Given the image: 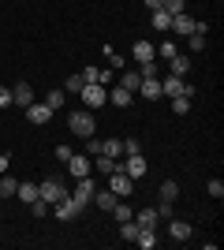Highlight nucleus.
Returning a JSON list of instances; mask_svg holds the SVG:
<instances>
[{
  "mask_svg": "<svg viewBox=\"0 0 224 250\" xmlns=\"http://www.w3.org/2000/svg\"><path fill=\"white\" fill-rule=\"evenodd\" d=\"M94 179H90V176H82V179H75V190H71V198L75 202H79V206H82V209H90V206H94Z\"/></svg>",
  "mask_w": 224,
  "mask_h": 250,
  "instance_id": "6",
  "label": "nucleus"
},
{
  "mask_svg": "<svg viewBox=\"0 0 224 250\" xmlns=\"http://www.w3.org/2000/svg\"><path fill=\"white\" fill-rule=\"evenodd\" d=\"M157 52H161V56H164V60H172V56H176V52H180V49H176V45H172V42H161V45H157Z\"/></svg>",
  "mask_w": 224,
  "mask_h": 250,
  "instance_id": "36",
  "label": "nucleus"
},
{
  "mask_svg": "<svg viewBox=\"0 0 224 250\" xmlns=\"http://www.w3.org/2000/svg\"><path fill=\"white\" fill-rule=\"evenodd\" d=\"M139 94L146 97V101H157V97H161V79H142V83H139Z\"/></svg>",
  "mask_w": 224,
  "mask_h": 250,
  "instance_id": "17",
  "label": "nucleus"
},
{
  "mask_svg": "<svg viewBox=\"0 0 224 250\" xmlns=\"http://www.w3.org/2000/svg\"><path fill=\"white\" fill-rule=\"evenodd\" d=\"M79 94H82V104L90 108V112H97L101 104H108V90H105L101 83H86L82 90H79Z\"/></svg>",
  "mask_w": 224,
  "mask_h": 250,
  "instance_id": "3",
  "label": "nucleus"
},
{
  "mask_svg": "<svg viewBox=\"0 0 224 250\" xmlns=\"http://www.w3.org/2000/svg\"><path fill=\"white\" fill-rule=\"evenodd\" d=\"M90 165H94L101 176H112V172L120 168V161H116V157H105V153H94V157H90Z\"/></svg>",
  "mask_w": 224,
  "mask_h": 250,
  "instance_id": "14",
  "label": "nucleus"
},
{
  "mask_svg": "<svg viewBox=\"0 0 224 250\" xmlns=\"http://www.w3.org/2000/svg\"><path fill=\"white\" fill-rule=\"evenodd\" d=\"M22 112H26V120H30L34 127H45L49 120H53V108H49L45 101H30L26 108H22Z\"/></svg>",
  "mask_w": 224,
  "mask_h": 250,
  "instance_id": "8",
  "label": "nucleus"
},
{
  "mask_svg": "<svg viewBox=\"0 0 224 250\" xmlns=\"http://www.w3.org/2000/svg\"><path fill=\"white\" fill-rule=\"evenodd\" d=\"M67 127H71V135L90 138V135H94V127H97V120H94V112H90V108H79V112L67 116Z\"/></svg>",
  "mask_w": 224,
  "mask_h": 250,
  "instance_id": "1",
  "label": "nucleus"
},
{
  "mask_svg": "<svg viewBox=\"0 0 224 250\" xmlns=\"http://www.w3.org/2000/svg\"><path fill=\"white\" fill-rule=\"evenodd\" d=\"M8 161H11L8 153H0V176H4V172H8Z\"/></svg>",
  "mask_w": 224,
  "mask_h": 250,
  "instance_id": "41",
  "label": "nucleus"
},
{
  "mask_svg": "<svg viewBox=\"0 0 224 250\" xmlns=\"http://www.w3.org/2000/svg\"><path fill=\"white\" fill-rule=\"evenodd\" d=\"M157 209H139V213H135V224H139V228H157Z\"/></svg>",
  "mask_w": 224,
  "mask_h": 250,
  "instance_id": "21",
  "label": "nucleus"
},
{
  "mask_svg": "<svg viewBox=\"0 0 224 250\" xmlns=\"http://www.w3.org/2000/svg\"><path fill=\"white\" fill-rule=\"evenodd\" d=\"M139 83H142L139 71H123V75H120V86H123V90H131V94L139 90Z\"/></svg>",
  "mask_w": 224,
  "mask_h": 250,
  "instance_id": "27",
  "label": "nucleus"
},
{
  "mask_svg": "<svg viewBox=\"0 0 224 250\" xmlns=\"http://www.w3.org/2000/svg\"><path fill=\"white\" fill-rule=\"evenodd\" d=\"M149 22H153V30H168V26H172V15L164 8H153V11H149Z\"/></svg>",
  "mask_w": 224,
  "mask_h": 250,
  "instance_id": "20",
  "label": "nucleus"
},
{
  "mask_svg": "<svg viewBox=\"0 0 224 250\" xmlns=\"http://www.w3.org/2000/svg\"><path fill=\"white\" fill-rule=\"evenodd\" d=\"M108 190H112V194H116V198H131V190H135V179L127 176V172H112V176H108Z\"/></svg>",
  "mask_w": 224,
  "mask_h": 250,
  "instance_id": "7",
  "label": "nucleus"
},
{
  "mask_svg": "<svg viewBox=\"0 0 224 250\" xmlns=\"http://www.w3.org/2000/svg\"><path fill=\"white\" fill-rule=\"evenodd\" d=\"M19 190V179H0V198H15Z\"/></svg>",
  "mask_w": 224,
  "mask_h": 250,
  "instance_id": "29",
  "label": "nucleus"
},
{
  "mask_svg": "<svg viewBox=\"0 0 224 250\" xmlns=\"http://www.w3.org/2000/svg\"><path fill=\"white\" fill-rule=\"evenodd\" d=\"M94 206L108 213V209L116 206V194H112V190H94Z\"/></svg>",
  "mask_w": 224,
  "mask_h": 250,
  "instance_id": "24",
  "label": "nucleus"
},
{
  "mask_svg": "<svg viewBox=\"0 0 224 250\" xmlns=\"http://www.w3.org/2000/svg\"><path fill=\"white\" fill-rule=\"evenodd\" d=\"M176 198H180V183H176V179H164V183H161V202L172 206Z\"/></svg>",
  "mask_w": 224,
  "mask_h": 250,
  "instance_id": "19",
  "label": "nucleus"
},
{
  "mask_svg": "<svg viewBox=\"0 0 224 250\" xmlns=\"http://www.w3.org/2000/svg\"><path fill=\"white\" fill-rule=\"evenodd\" d=\"M135 243H139L142 250H153V247H157V231H153V228H139V239H135Z\"/></svg>",
  "mask_w": 224,
  "mask_h": 250,
  "instance_id": "25",
  "label": "nucleus"
},
{
  "mask_svg": "<svg viewBox=\"0 0 224 250\" xmlns=\"http://www.w3.org/2000/svg\"><path fill=\"white\" fill-rule=\"evenodd\" d=\"M172 112L187 116V112H191V97H172Z\"/></svg>",
  "mask_w": 224,
  "mask_h": 250,
  "instance_id": "30",
  "label": "nucleus"
},
{
  "mask_svg": "<svg viewBox=\"0 0 224 250\" xmlns=\"http://www.w3.org/2000/svg\"><path fill=\"white\" fill-rule=\"evenodd\" d=\"M161 4H164V0H146V8L153 11V8H161Z\"/></svg>",
  "mask_w": 224,
  "mask_h": 250,
  "instance_id": "42",
  "label": "nucleus"
},
{
  "mask_svg": "<svg viewBox=\"0 0 224 250\" xmlns=\"http://www.w3.org/2000/svg\"><path fill=\"white\" fill-rule=\"evenodd\" d=\"M64 194H67V187H64V179H60V176H45L41 183H38V198L49 202V206H53V202H60Z\"/></svg>",
  "mask_w": 224,
  "mask_h": 250,
  "instance_id": "2",
  "label": "nucleus"
},
{
  "mask_svg": "<svg viewBox=\"0 0 224 250\" xmlns=\"http://www.w3.org/2000/svg\"><path fill=\"white\" fill-rule=\"evenodd\" d=\"M168 67H172V75L187 79V71H191V60H187V52H176V56L168 60Z\"/></svg>",
  "mask_w": 224,
  "mask_h": 250,
  "instance_id": "18",
  "label": "nucleus"
},
{
  "mask_svg": "<svg viewBox=\"0 0 224 250\" xmlns=\"http://www.w3.org/2000/svg\"><path fill=\"white\" fill-rule=\"evenodd\" d=\"M205 190H209V198H217V202L224 198V183H221V179H209V183H205Z\"/></svg>",
  "mask_w": 224,
  "mask_h": 250,
  "instance_id": "32",
  "label": "nucleus"
},
{
  "mask_svg": "<svg viewBox=\"0 0 224 250\" xmlns=\"http://www.w3.org/2000/svg\"><path fill=\"white\" fill-rule=\"evenodd\" d=\"M49 209H53V206H49V202H41V198H38V202H30V213H34L38 220H41V217H49Z\"/></svg>",
  "mask_w": 224,
  "mask_h": 250,
  "instance_id": "33",
  "label": "nucleus"
},
{
  "mask_svg": "<svg viewBox=\"0 0 224 250\" xmlns=\"http://www.w3.org/2000/svg\"><path fill=\"white\" fill-rule=\"evenodd\" d=\"M161 8L168 11V15H180V11H187V4H183V0H164Z\"/></svg>",
  "mask_w": 224,
  "mask_h": 250,
  "instance_id": "35",
  "label": "nucleus"
},
{
  "mask_svg": "<svg viewBox=\"0 0 224 250\" xmlns=\"http://www.w3.org/2000/svg\"><path fill=\"white\" fill-rule=\"evenodd\" d=\"M161 94H168V97H194V86L187 83V79H180V75H168V79H161Z\"/></svg>",
  "mask_w": 224,
  "mask_h": 250,
  "instance_id": "4",
  "label": "nucleus"
},
{
  "mask_svg": "<svg viewBox=\"0 0 224 250\" xmlns=\"http://www.w3.org/2000/svg\"><path fill=\"white\" fill-rule=\"evenodd\" d=\"M101 153L105 157H123V138H105V142H101Z\"/></svg>",
  "mask_w": 224,
  "mask_h": 250,
  "instance_id": "22",
  "label": "nucleus"
},
{
  "mask_svg": "<svg viewBox=\"0 0 224 250\" xmlns=\"http://www.w3.org/2000/svg\"><path fill=\"white\" fill-rule=\"evenodd\" d=\"M168 235L176 243H187V239H191V224H187V220H172L168 217Z\"/></svg>",
  "mask_w": 224,
  "mask_h": 250,
  "instance_id": "15",
  "label": "nucleus"
},
{
  "mask_svg": "<svg viewBox=\"0 0 224 250\" xmlns=\"http://www.w3.org/2000/svg\"><path fill=\"white\" fill-rule=\"evenodd\" d=\"M41 101H45V104H49V108H53V112H56V108H64L67 94H64V90H49V94H45Z\"/></svg>",
  "mask_w": 224,
  "mask_h": 250,
  "instance_id": "26",
  "label": "nucleus"
},
{
  "mask_svg": "<svg viewBox=\"0 0 224 250\" xmlns=\"http://www.w3.org/2000/svg\"><path fill=\"white\" fill-rule=\"evenodd\" d=\"M15 198H22L26 206H30V202H38V183H30V179H26V183H19V190H15Z\"/></svg>",
  "mask_w": 224,
  "mask_h": 250,
  "instance_id": "23",
  "label": "nucleus"
},
{
  "mask_svg": "<svg viewBox=\"0 0 224 250\" xmlns=\"http://www.w3.org/2000/svg\"><path fill=\"white\" fill-rule=\"evenodd\" d=\"M108 101L116 104V108H131L135 94H131V90H123V86H116V90H108Z\"/></svg>",
  "mask_w": 224,
  "mask_h": 250,
  "instance_id": "16",
  "label": "nucleus"
},
{
  "mask_svg": "<svg viewBox=\"0 0 224 250\" xmlns=\"http://www.w3.org/2000/svg\"><path fill=\"white\" fill-rule=\"evenodd\" d=\"M187 45L191 52H205V34H187Z\"/></svg>",
  "mask_w": 224,
  "mask_h": 250,
  "instance_id": "31",
  "label": "nucleus"
},
{
  "mask_svg": "<svg viewBox=\"0 0 224 250\" xmlns=\"http://www.w3.org/2000/svg\"><path fill=\"white\" fill-rule=\"evenodd\" d=\"M120 239L135 243V239H139V224H135V220H123V224H120Z\"/></svg>",
  "mask_w": 224,
  "mask_h": 250,
  "instance_id": "28",
  "label": "nucleus"
},
{
  "mask_svg": "<svg viewBox=\"0 0 224 250\" xmlns=\"http://www.w3.org/2000/svg\"><path fill=\"white\" fill-rule=\"evenodd\" d=\"M94 153H101V142L90 135V138H86V157H94Z\"/></svg>",
  "mask_w": 224,
  "mask_h": 250,
  "instance_id": "38",
  "label": "nucleus"
},
{
  "mask_svg": "<svg viewBox=\"0 0 224 250\" xmlns=\"http://www.w3.org/2000/svg\"><path fill=\"white\" fill-rule=\"evenodd\" d=\"M8 104H11V90H8V86H0V108H8Z\"/></svg>",
  "mask_w": 224,
  "mask_h": 250,
  "instance_id": "39",
  "label": "nucleus"
},
{
  "mask_svg": "<svg viewBox=\"0 0 224 250\" xmlns=\"http://www.w3.org/2000/svg\"><path fill=\"white\" fill-rule=\"evenodd\" d=\"M131 60H139V63L157 60V49H153V42H135V45H131Z\"/></svg>",
  "mask_w": 224,
  "mask_h": 250,
  "instance_id": "13",
  "label": "nucleus"
},
{
  "mask_svg": "<svg viewBox=\"0 0 224 250\" xmlns=\"http://www.w3.org/2000/svg\"><path fill=\"white\" fill-rule=\"evenodd\" d=\"M82 75H71V79H67V86H64V94H79V90H82Z\"/></svg>",
  "mask_w": 224,
  "mask_h": 250,
  "instance_id": "34",
  "label": "nucleus"
},
{
  "mask_svg": "<svg viewBox=\"0 0 224 250\" xmlns=\"http://www.w3.org/2000/svg\"><path fill=\"white\" fill-rule=\"evenodd\" d=\"M172 34H180V38H187V34H198V19H191L187 11H180V15H172Z\"/></svg>",
  "mask_w": 224,
  "mask_h": 250,
  "instance_id": "11",
  "label": "nucleus"
},
{
  "mask_svg": "<svg viewBox=\"0 0 224 250\" xmlns=\"http://www.w3.org/2000/svg\"><path fill=\"white\" fill-rule=\"evenodd\" d=\"M49 213H53L56 220H64V224H67V220H75L79 213H82V206H79V202H75L71 194H64L60 202H53V209H49Z\"/></svg>",
  "mask_w": 224,
  "mask_h": 250,
  "instance_id": "5",
  "label": "nucleus"
},
{
  "mask_svg": "<svg viewBox=\"0 0 224 250\" xmlns=\"http://www.w3.org/2000/svg\"><path fill=\"white\" fill-rule=\"evenodd\" d=\"M64 165H67V172H71V179H82V176L94 172V165H90V157H86V153H71Z\"/></svg>",
  "mask_w": 224,
  "mask_h": 250,
  "instance_id": "10",
  "label": "nucleus"
},
{
  "mask_svg": "<svg viewBox=\"0 0 224 250\" xmlns=\"http://www.w3.org/2000/svg\"><path fill=\"white\" fill-rule=\"evenodd\" d=\"M127 153H142L139 138H123V157H127Z\"/></svg>",
  "mask_w": 224,
  "mask_h": 250,
  "instance_id": "37",
  "label": "nucleus"
},
{
  "mask_svg": "<svg viewBox=\"0 0 224 250\" xmlns=\"http://www.w3.org/2000/svg\"><path fill=\"white\" fill-rule=\"evenodd\" d=\"M146 157H142V153H127V157H123V161H120V172H127V176L131 179H142V176H146Z\"/></svg>",
  "mask_w": 224,
  "mask_h": 250,
  "instance_id": "9",
  "label": "nucleus"
},
{
  "mask_svg": "<svg viewBox=\"0 0 224 250\" xmlns=\"http://www.w3.org/2000/svg\"><path fill=\"white\" fill-rule=\"evenodd\" d=\"M30 101H34V86H30V83H15V86H11V104L26 108Z\"/></svg>",
  "mask_w": 224,
  "mask_h": 250,
  "instance_id": "12",
  "label": "nucleus"
},
{
  "mask_svg": "<svg viewBox=\"0 0 224 250\" xmlns=\"http://www.w3.org/2000/svg\"><path fill=\"white\" fill-rule=\"evenodd\" d=\"M71 153H75V149H67V146H56V161H67Z\"/></svg>",
  "mask_w": 224,
  "mask_h": 250,
  "instance_id": "40",
  "label": "nucleus"
}]
</instances>
